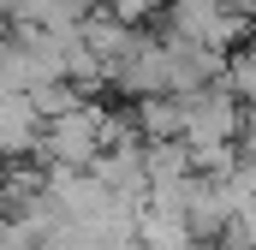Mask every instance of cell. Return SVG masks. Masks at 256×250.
Segmentation results:
<instances>
[{
	"mask_svg": "<svg viewBox=\"0 0 256 250\" xmlns=\"http://www.w3.org/2000/svg\"><path fill=\"white\" fill-rule=\"evenodd\" d=\"M102 131H108V108H102V102H84V108H72L66 120H48V137H42L36 161H42V167L90 173V167L102 161V149H108Z\"/></svg>",
	"mask_w": 256,
	"mask_h": 250,
	"instance_id": "1",
	"label": "cell"
},
{
	"mask_svg": "<svg viewBox=\"0 0 256 250\" xmlns=\"http://www.w3.org/2000/svg\"><path fill=\"white\" fill-rule=\"evenodd\" d=\"M179 102H185V143L191 149H202V143H244V114L250 108L232 90L208 84V90H191Z\"/></svg>",
	"mask_w": 256,
	"mask_h": 250,
	"instance_id": "2",
	"label": "cell"
},
{
	"mask_svg": "<svg viewBox=\"0 0 256 250\" xmlns=\"http://www.w3.org/2000/svg\"><path fill=\"white\" fill-rule=\"evenodd\" d=\"M42 137H48V120H42L36 96H6L0 102V143H6L12 161H30L42 149Z\"/></svg>",
	"mask_w": 256,
	"mask_h": 250,
	"instance_id": "3",
	"label": "cell"
},
{
	"mask_svg": "<svg viewBox=\"0 0 256 250\" xmlns=\"http://www.w3.org/2000/svg\"><path fill=\"white\" fill-rule=\"evenodd\" d=\"M232 6H238V0H167V36H179V42H202V48H208Z\"/></svg>",
	"mask_w": 256,
	"mask_h": 250,
	"instance_id": "4",
	"label": "cell"
},
{
	"mask_svg": "<svg viewBox=\"0 0 256 250\" xmlns=\"http://www.w3.org/2000/svg\"><path fill=\"white\" fill-rule=\"evenodd\" d=\"M84 42H90V54H96V60H108V72H114V66L126 60L143 36H137L131 24H120L114 12H90V18H84Z\"/></svg>",
	"mask_w": 256,
	"mask_h": 250,
	"instance_id": "5",
	"label": "cell"
},
{
	"mask_svg": "<svg viewBox=\"0 0 256 250\" xmlns=\"http://www.w3.org/2000/svg\"><path fill=\"white\" fill-rule=\"evenodd\" d=\"M137 125H143V143H179L185 137V102L149 96V102H137Z\"/></svg>",
	"mask_w": 256,
	"mask_h": 250,
	"instance_id": "6",
	"label": "cell"
},
{
	"mask_svg": "<svg viewBox=\"0 0 256 250\" xmlns=\"http://www.w3.org/2000/svg\"><path fill=\"white\" fill-rule=\"evenodd\" d=\"M137 244H143V250H185V244H196V232H191L185 214L143 208V220H137Z\"/></svg>",
	"mask_w": 256,
	"mask_h": 250,
	"instance_id": "7",
	"label": "cell"
},
{
	"mask_svg": "<svg viewBox=\"0 0 256 250\" xmlns=\"http://www.w3.org/2000/svg\"><path fill=\"white\" fill-rule=\"evenodd\" d=\"M84 102H90V96H84L72 78H54V84H42V90H36L42 120H66V114H72V108H84Z\"/></svg>",
	"mask_w": 256,
	"mask_h": 250,
	"instance_id": "8",
	"label": "cell"
},
{
	"mask_svg": "<svg viewBox=\"0 0 256 250\" xmlns=\"http://www.w3.org/2000/svg\"><path fill=\"white\" fill-rule=\"evenodd\" d=\"M191 161H196V173L202 179H232L244 161H238V143H202V149H191Z\"/></svg>",
	"mask_w": 256,
	"mask_h": 250,
	"instance_id": "9",
	"label": "cell"
},
{
	"mask_svg": "<svg viewBox=\"0 0 256 250\" xmlns=\"http://www.w3.org/2000/svg\"><path fill=\"white\" fill-rule=\"evenodd\" d=\"M220 90H232V96L250 108V102H256V54H244V48H238V54L226 60V72H220Z\"/></svg>",
	"mask_w": 256,
	"mask_h": 250,
	"instance_id": "10",
	"label": "cell"
},
{
	"mask_svg": "<svg viewBox=\"0 0 256 250\" xmlns=\"http://www.w3.org/2000/svg\"><path fill=\"white\" fill-rule=\"evenodd\" d=\"M108 12H114L120 24H131V30H143L149 18H161V12H167V0H108Z\"/></svg>",
	"mask_w": 256,
	"mask_h": 250,
	"instance_id": "11",
	"label": "cell"
},
{
	"mask_svg": "<svg viewBox=\"0 0 256 250\" xmlns=\"http://www.w3.org/2000/svg\"><path fill=\"white\" fill-rule=\"evenodd\" d=\"M238 185H244V196H250V208H256V155H244V167H238Z\"/></svg>",
	"mask_w": 256,
	"mask_h": 250,
	"instance_id": "12",
	"label": "cell"
},
{
	"mask_svg": "<svg viewBox=\"0 0 256 250\" xmlns=\"http://www.w3.org/2000/svg\"><path fill=\"white\" fill-rule=\"evenodd\" d=\"M244 149L256 155V102H250V114H244Z\"/></svg>",
	"mask_w": 256,
	"mask_h": 250,
	"instance_id": "13",
	"label": "cell"
},
{
	"mask_svg": "<svg viewBox=\"0 0 256 250\" xmlns=\"http://www.w3.org/2000/svg\"><path fill=\"white\" fill-rule=\"evenodd\" d=\"M244 54H256V18H250V42H244Z\"/></svg>",
	"mask_w": 256,
	"mask_h": 250,
	"instance_id": "14",
	"label": "cell"
},
{
	"mask_svg": "<svg viewBox=\"0 0 256 250\" xmlns=\"http://www.w3.org/2000/svg\"><path fill=\"white\" fill-rule=\"evenodd\" d=\"M214 250H226V244H214Z\"/></svg>",
	"mask_w": 256,
	"mask_h": 250,
	"instance_id": "15",
	"label": "cell"
}]
</instances>
